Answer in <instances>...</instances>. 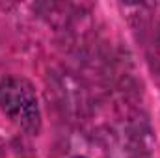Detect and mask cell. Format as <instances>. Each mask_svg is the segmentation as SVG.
<instances>
[{
	"mask_svg": "<svg viewBox=\"0 0 160 158\" xmlns=\"http://www.w3.org/2000/svg\"><path fill=\"white\" fill-rule=\"evenodd\" d=\"M0 110L15 126L28 134L41 130L39 99L30 80L17 75L0 80Z\"/></svg>",
	"mask_w": 160,
	"mask_h": 158,
	"instance_id": "cell-1",
	"label": "cell"
},
{
	"mask_svg": "<svg viewBox=\"0 0 160 158\" xmlns=\"http://www.w3.org/2000/svg\"><path fill=\"white\" fill-rule=\"evenodd\" d=\"M71 158H84V156H71Z\"/></svg>",
	"mask_w": 160,
	"mask_h": 158,
	"instance_id": "cell-2",
	"label": "cell"
}]
</instances>
